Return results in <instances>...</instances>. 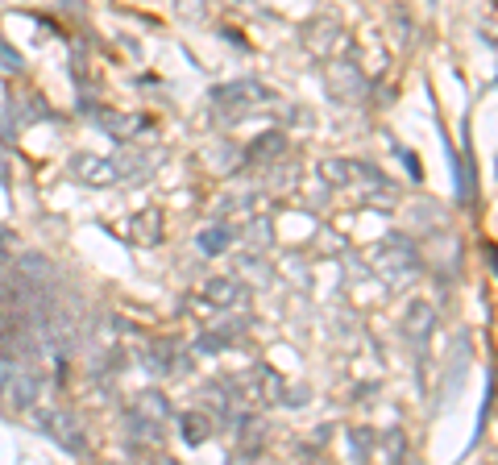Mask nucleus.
<instances>
[{
    "instance_id": "7",
    "label": "nucleus",
    "mask_w": 498,
    "mask_h": 465,
    "mask_svg": "<svg viewBox=\"0 0 498 465\" xmlns=\"http://www.w3.org/2000/svg\"><path fill=\"white\" fill-rule=\"evenodd\" d=\"M228 237H233L228 229H208V233L199 237V249H204V253H220V249L228 246Z\"/></svg>"
},
{
    "instance_id": "4",
    "label": "nucleus",
    "mask_w": 498,
    "mask_h": 465,
    "mask_svg": "<svg viewBox=\"0 0 498 465\" xmlns=\"http://www.w3.org/2000/svg\"><path fill=\"white\" fill-rule=\"evenodd\" d=\"M75 175L88 183H117V166L108 158H75Z\"/></svg>"
},
{
    "instance_id": "1",
    "label": "nucleus",
    "mask_w": 498,
    "mask_h": 465,
    "mask_svg": "<svg viewBox=\"0 0 498 465\" xmlns=\"http://www.w3.org/2000/svg\"><path fill=\"white\" fill-rule=\"evenodd\" d=\"M0 403L8 407V411H30L37 403V378L25 366L4 362L0 366Z\"/></svg>"
},
{
    "instance_id": "3",
    "label": "nucleus",
    "mask_w": 498,
    "mask_h": 465,
    "mask_svg": "<svg viewBox=\"0 0 498 465\" xmlns=\"http://www.w3.org/2000/svg\"><path fill=\"white\" fill-rule=\"evenodd\" d=\"M216 100V108H253V104H266V92L257 88V84H228V88H216L212 92Z\"/></svg>"
},
{
    "instance_id": "8",
    "label": "nucleus",
    "mask_w": 498,
    "mask_h": 465,
    "mask_svg": "<svg viewBox=\"0 0 498 465\" xmlns=\"http://www.w3.org/2000/svg\"><path fill=\"white\" fill-rule=\"evenodd\" d=\"M0 67H4V71H21V54H17V50H8L4 42H0Z\"/></svg>"
},
{
    "instance_id": "5",
    "label": "nucleus",
    "mask_w": 498,
    "mask_h": 465,
    "mask_svg": "<svg viewBox=\"0 0 498 465\" xmlns=\"http://www.w3.org/2000/svg\"><path fill=\"white\" fill-rule=\"evenodd\" d=\"M179 432H183L187 444H204V440H208V420H204L199 411H187L183 420H179Z\"/></svg>"
},
{
    "instance_id": "9",
    "label": "nucleus",
    "mask_w": 498,
    "mask_h": 465,
    "mask_svg": "<svg viewBox=\"0 0 498 465\" xmlns=\"http://www.w3.org/2000/svg\"><path fill=\"white\" fill-rule=\"evenodd\" d=\"M8 249H13V237H8V233H0V266H4V258H8Z\"/></svg>"
},
{
    "instance_id": "2",
    "label": "nucleus",
    "mask_w": 498,
    "mask_h": 465,
    "mask_svg": "<svg viewBox=\"0 0 498 465\" xmlns=\"http://www.w3.org/2000/svg\"><path fill=\"white\" fill-rule=\"evenodd\" d=\"M42 432L50 436V440H59L66 453H83L88 449V440H83V432H79V424L66 415V411H42Z\"/></svg>"
},
{
    "instance_id": "6",
    "label": "nucleus",
    "mask_w": 498,
    "mask_h": 465,
    "mask_svg": "<svg viewBox=\"0 0 498 465\" xmlns=\"http://www.w3.org/2000/svg\"><path fill=\"white\" fill-rule=\"evenodd\" d=\"M208 295H212V304H220V308H233L237 295H241V287H237L233 279H216L212 287H208Z\"/></svg>"
}]
</instances>
